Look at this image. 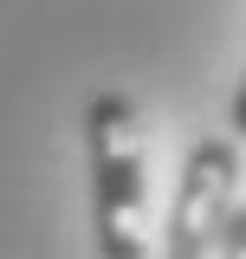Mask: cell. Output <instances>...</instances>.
<instances>
[{
	"instance_id": "obj_4",
	"label": "cell",
	"mask_w": 246,
	"mask_h": 259,
	"mask_svg": "<svg viewBox=\"0 0 246 259\" xmlns=\"http://www.w3.org/2000/svg\"><path fill=\"white\" fill-rule=\"evenodd\" d=\"M233 136H246V78H240V91H233Z\"/></svg>"
},
{
	"instance_id": "obj_2",
	"label": "cell",
	"mask_w": 246,
	"mask_h": 259,
	"mask_svg": "<svg viewBox=\"0 0 246 259\" xmlns=\"http://www.w3.org/2000/svg\"><path fill=\"white\" fill-rule=\"evenodd\" d=\"M233 188H240V143L233 136H201L182 162V188H175V207H169L162 259H208L214 253L227 214L240 207Z\"/></svg>"
},
{
	"instance_id": "obj_1",
	"label": "cell",
	"mask_w": 246,
	"mask_h": 259,
	"mask_svg": "<svg viewBox=\"0 0 246 259\" xmlns=\"http://www.w3.org/2000/svg\"><path fill=\"white\" fill-rule=\"evenodd\" d=\"M91 136V207L97 259H149V149L130 91H97L85 110Z\"/></svg>"
},
{
	"instance_id": "obj_3",
	"label": "cell",
	"mask_w": 246,
	"mask_h": 259,
	"mask_svg": "<svg viewBox=\"0 0 246 259\" xmlns=\"http://www.w3.org/2000/svg\"><path fill=\"white\" fill-rule=\"evenodd\" d=\"M220 259H246V207H233L220 227Z\"/></svg>"
}]
</instances>
